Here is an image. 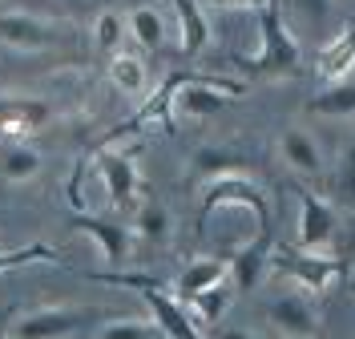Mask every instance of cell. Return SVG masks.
Here are the masks:
<instances>
[{
	"label": "cell",
	"instance_id": "4",
	"mask_svg": "<svg viewBox=\"0 0 355 339\" xmlns=\"http://www.w3.org/2000/svg\"><path fill=\"white\" fill-rule=\"evenodd\" d=\"M266 323L283 339H319V311L303 291H283L266 303Z\"/></svg>",
	"mask_w": 355,
	"mask_h": 339
},
{
	"label": "cell",
	"instance_id": "6",
	"mask_svg": "<svg viewBox=\"0 0 355 339\" xmlns=\"http://www.w3.org/2000/svg\"><path fill=\"white\" fill-rule=\"evenodd\" d=\"M97 174L105 182V194L117 210H133L137 202V190H141V178H137V162L121 150H101L97 154Z\"/></svg>",
	"mask_w": 355,
	"mask_h": 339
},
{
	"label": "cell",
	"instance_id": "21",
	"mask_svg": "<svg viewBox=\"0 0 355 339\" xmlns=\"http://www.w3.org/2000/svg\"><path fill=\"white\" fill-rule=\"evenodd\" d=\"M110 81L125 93V97H137V93L146 89V65H141L137 57H130V53H117L110 61Z\"/></svg>",
	"mask_w": 355,
	"mask_h": 339
},
{
	"label": "cell",
	"instance_id": "27",
	"mask_svg": "<svg viewBox=\"0 0 355 339\" xmlns=\"http://www.w3.org/2000/svg\"><path fill=\"white\" fill-rule=\"evenodd\" d=\"M218 4H230V8H250V4H259V8H266L270 0H218Z\"/></svg>",
	"mask_w": 355,
	"mask_h": 339
},
{
	"label": "cell",
	"instance_id": "17",
	"mask_svg": "<svg viewBox=\"0 0 355 339\" xmlns=\"http://www.w3.org/2000/svg\"><path fill=\"white\" fill-rule=\"evenodd\" d=\"M41 174V154L28 141H0V178L28 182Z\"/></svg>",
	"mask_w": 355,
	"mask_h": 339
},
{
	"label": "cell",
	"instance_id": "28",
	"mask_svg": "<svg viewBox=\"0 0 355 339\" xmlns=\"http://www.w3.org/2000/svg\"><path fill=\"white\" fill-rule=\"evenodd\" d=\"M218 339H254V336H250V331H243V327H226Z\"/></svg>",
	"mask_w": 355,
	"mask_h": 339
},
{
	"label": "cell",
	"instance_id": "20",
	"mask_svg": "<svg viewBox=\"0 0 355 339\" xmlns=\"http://www.w3.org/2000/svg\"><path fill=\"white\" fill-rule=\"evenodd\" d=\"M230 299H234V287H214V291H206V295H198V299H186L190 307V319L198 323V327H210V323H218L222 315H226V307H230Z\"/></svg>",
	"mask_w": 355,
	"mask_h": 339
},
{
	"label": "cell",
	"instance_id": "18",
	"mask_svg": "<svg viewBox=\"0 0 355 339\" xmlns=\"http://www.w3.org/2000/svg\"><path fill=\"white\" fill-rule=\"evenodd\" d=\"M307 110L315 117H352L355 113V85L352 81H331L319 97H311Z\"/></svg>",
	"mask_w": 355,
	"mask_h": 339
},
{
	"label": "cell",
	"instance_id": "14",
	"mask_svg": "<svg viewBox=\"0 0 355 339\" xmlns=\"http://www.w3.org/2000/svg\"><path fill=\"white\" fill-rule=\"evenodd\" d=\"M355 69V24H347L335 41L323 45L319 53V77L327 81H347V73Z\"/></svg>",
	"mask_w": 355,
	"mask_h": 339
},
{
	"label": "cell",
	"instance_id": "19",
	"mask_svg": "<svg viewBox=\"0 0 355 339\" xmlns=\"http://www.w3.org/2000/svg\"><path fill=\"white\" fill-rule=\"evenodd\" d=\"M130 37L141 49H162L166 45V21H162V12L150 8V4H137L130 12Z\"/></svg>",
	"mask_w": 355,
	"mask_h": 339
},
{
	"label": "cell",
	"instance_id": "11",
	"mask_svg": "<svg viewBox=\"0 0 355 339\" xmlns=\"http://www.w3.org/2000/svg\"><path fill=\"white\" fill-rule=\"evenodd\" d=\"M0 41L12 49H49L57 41V28L41 17H28V12H0Z\"/></svg>",
	"mask_w": 355,
	"mask_h": 339
},
{
	"label": "cell",
	"instance_id": "5",
	"mask_svg": "<svg viewBox=\"0 0 355 339\" xmlns=\"http://www.w3.org/2000/svg\"><path fill=\"white\" fill-rule=\"evenodd\" d=\"M295 194H299V234H295L299 250L327 247V243L335 238V226H339L335 206L323 202V198H319V194H311V190H295Z\"/></svg>",
	"mask_w": 355,
	"mask_h": 339
},
{
	"label": "cell",
	"instance_id": "24",
	"mask_svg": "<svg viewBox=\"0 0 355 339\" xmlns=\"http://www.w3.org/2000/svg\"><path fill=\"white\" fill-rule=\"evenodd\" d=\"M157 336L162 331H157L154 323H146V319H113V323L101 327L97 339H157Z\"/></svg>",
	"mask_w": 355,
	"mask_h": 339
},
{
	"label": "cell",
	"instance_id": "8",
	"mask_svg": "<svg viewBox=\"0 0 355 339\" xmlns=\"http://www.w3.org/2000/svg\"><path fill=\"white\" fill-rule=\"evenodd\" d=\"M141 299H146V307H150V315H154V327L166 339H202V327L190 319V311L182 307V299L166 295L162 287H146Z\"/></svg>",
	"mask_w": 355,
	"mask_h": 339
},
{
	"label": "cell",
	"instance_id": "3",
	"mask_svg": "<svg viewBox=\"0 0 355 339\" xmlns=\"http://www.w3.org/2000/svg\"><path fill=\"white\" fill-rule=\"evenodd\" d=\"M226 202L246 206V210L254 214L259 230H270V202H266V194L246 178V174H226V178L206 182V190H202V206H198V226L210 223V214H214L218 206H226Z\"/></svg>",
	"mask_w": 355,
	"mask_h": 339
},
{
	"label": "cell",
	"instance_id": "13",
	"mask_svg": "<svg viewBox=\"0 0 355 339\" xmlns=\"http://www.w3.org/2000/svg\"><path fill=\"white\" fill-rule=\"evenodd\" d=\"M49 121V105L37 97H4L0 101V130L4 134H28Z\"/></svg>",
	"mask_w": 355,
	"mask_h": 339
},
{
	"label": "cell",
	"instance_id": "23",
	"mask_svg": "<svg viewBox=\"0 0 355 339\" xmlns=\"http://www.w3.org/2000/svg\"><path fill=\"white\" fill-rule=\"evenodd\" d=\"M28 263H57V254H53V247H44V243L21 247V250H0V275L17 271V267H28Z\"/></svg>",
	"mask_w": 355,
	"mask_h": 339
},
{
	"label": "cell",
	"instance_id": "1",
	"mask_svg": "<svg viewBox=\"0 0 355 339\" xmlns=\"http://www.w3.org/2000/svg\"><path fill=\"white\" fill-rule=\"evenodd\" d=\"M299 61H303V49L287 28L283 0H270L263 8V21H259V53L239 57V65L250 73H263V77H283V73H295Z\"/></svg>",
	"mask_w": 355,
	"mask_h": 339
},
{
	"label": "cell",
	"instance_id": "15",
	"mask_svg": "<svg viewBox=\"0 0 355 339\" xmlns=\"http://www.w3.org/2000/svg\"><path fill=\"white\" fill-rule=\"evenodd\" d=\"M174 12H178V37H182V53L194 57L206 49L210 41V24H206V12L198 8V0H174Z\"/></svg>",
	"mask_w": 355,
	"mask_h": 339
},
{
	"label": "cell",
	"instance_id": "9",
	"mask_svg": "<svg viewBox=\"0 0 355 339\" xmlns=\"http://www.w3.org/2000/svg\"><path fill=\"white\" fill-rule=\"evenodd\" d=\"M89 311H73V307H44V311H33V315H24L17 327H12V336L17 339H61L69 331H77L81 323H89Z\"/></svg>",
	"mask_w": 355,
	"mask_h": 339
},
{
	"label": "cell",
	"instance_id": "22",
	"mask_svg": "<svg viewBox=\"0 0 355 339\" xmlns=\"http://www.w3.org/2000/svg\"><path fill=\"white\" fill-rule=\"evenodd\" d=\"M133 234H141L146 243H166V238H170V214L154 202L141 206L137 218H133Z\"/></svg>",
	"mask_w": 355,
	"mask_h": 339
},
{
	"label": "cell",
	"instance_id": "10",
	"mask_svg": "<svg viewBox=\"0 0 355 339\" xmlns=\"http://www.w3.org/2000/svg\"><path fill=\"white\" fill-rule=\"evenodd\" d=\"M270 254H275L270 230H259V234L230 259V287H234V291H254V287L263 283V271H266V263H270Z\"/></svg>",
	"mask_w": 355,
	"mask_h": 339
},
{
	"label": "cell",
	"instance_id": "7",
	"mask_svg": "<svg viewBox=\"0 0 355 339\" xmlns=\"http://www.w3.org/2000/svg\"><path fill=\"white\" fill-rule=\"evenodd\" d=\"M69 226H73L77 234H89V238L101 247V254H105V263H110V267H121V263L130 259L133 226L110 223V218H97V214H73Z\"/></svg>",
	"mask_w": 355,
	"mask_h": 339
},
{
	"label": "cell",
	"instance_id": "16",
	"mask_svg": "<svg viewBox=\"0 0 355 339\" xmlns=\"http://www.w3.org/2000/svg\"><path fill=\"white\" fill-rule=\"evenodd\" d=\"M279 150H283L287 166L299 170V174H319L323 170V150H319V141L307 130H287L283 141H279Z\"/></svg>",
	"mask_w": 355,
	"mask_h": 339
},
{
	"label": "cell",
	"instance_id": "12",
	"mask_svg": "<svg viewBox=\"0 0 355 339\" xmlns=\"http://www.w3.org/2000/svg\"><path fill=\"white\" fill-rule=\"evenodd\" d=\"M226 279H230V263H226V259H194V263L174 279V291H178V299L186 303V299H198V295L222 287Z\"/></svg>",
	"mask_w": 355,
	"mask_h": 339
},
{
	"label": "cell",
	"instance_id": "25",
	"mask_svg": "<svg viewBox=\"0 0 355 339\" xmlns=\"http://www.w3.org/2000/svg\"><path fill=\"white\" fill-rule=\"evenodd\" d=\"M93 33H97V49L117 57V45H121V37H125V21H121L117 12H101Z\"/></svg>",
	"mask_w": 355,
	"mask_h": 339
},
{
	"label": "cell",
	"instance_id": "26",
	"mask_svg": "<svg viewBox=\"0 0 355 339\" xmlns=\"http://www.w3.org/2000/svg\"><path fill=\"white\" fill-rule=\"evenodd\" d=\"M246 166L239 158H226V154H198V174L202 178H226V174H243Z\"/></svg>",
	"mask_w": 355,
	"mask_h": 339
},
{
	"label": "cell",
	"instance_id": "2",
	"mask_svg": "<svg viewBox=\"0 0 355 339\" xmlns=\"http://www.w3.org/2000/svg\"><path fill=\"white\" fill-rule=\"evenodd\" d=\"M270 267L279 275L295 279L299 291H331L335 283L347 275V263L343 259H331V254H315V250H295V247H275L270 254Z\"/></svg>",
	"mask_w": 355,
	"mask_h": 339
}]
</instances>
